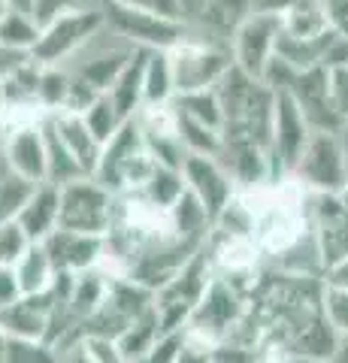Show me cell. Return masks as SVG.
Segmentation results:
<instances>
[{
	"label": "cell",
	"mask_w": 348,
	"mask_h": 363,
	"mask_svg": "<svg viewBox=\"0 0 348 363\" xmlns=\"http://www.w3.org/2000/svg\"><path fill=\"white\" fill-rule=\"evenodd\" d=\"M282 91H288V94L294 97V104L300 106L303 118L309 121L312 130L339 133L345 118L339 116V109H336L333 97H330V76H327V67L324 64L309 67V70H297Z\"/></svg>",
	"instance_id": "cell-12"
},
{
	"label": "cell",
	"mask_w": 348,
	"mask_h": 363,
	"mask_svg": "<svg viewBox=\"0 0 348 363\" xmlns=\"http://www.w3.org/2000/svg\"><path fill=\"white\" fill-rule=\"evenodd\" d=\"M215 94L224 112V124H221L224 140L252 143L273 155L276 88H269L264 79L242 73L240 67H230L215 85Z\"/></svg>",
	"instance_id": "cell-1"
},
{
	"label": "cell",
	"mask_w": 348,
	"mask_h": 363,
	"mask_svg": "<svg viewBox=\"0 0 348 363\" xmlns=\"http://www.w3.org/2000/svg\"><path fill=\"white\" fill-rule=\"evenodd\" d=\"M25 58H30V55H18V52H13V49H6L4 43H0V79H4L13 67L18 64V61H25Z\"/></svg>",
	"instance_id": "cell-50"
},
{
	"label": "cell",
	"mask_w": 348,
	"mask_h": 363,
	"mask_svg": "<svg viewBox=\"0 0 348 363\" xmlns=\"http://www.w3.org/2000/svg\"><path fill=\"white\" fill-rule=\"evenodd\" d=\"M215 348L209 339L182 330V348H179L176 363H215Z\"/></svg>",
	"instance_id": "cell-39"
},
{
	"label": "cell",
	"mask_w": 348,
	"mask_h": 363,
	"mask_svg": "<svg viewBox=\"0 0 348 363\" xmlns=\"http://www.w3.org/2000/svg\"><path fill=\"white\" fill-rule=\"evenodd\" d=\"M324 285H333V288L348 291V257L339 260L336 267H330L327 272H324Z\"/></svg>",
	"instance_id": "cell-46"
},
{
	"label": "cell",
	"mask_w": 348,
	"mask_h": 363,
	"mask_svg": "<svg viewBox=\"0 0 348 363\" xmlns=\"http://www.w3.org/2000/svg\"><path fill=\"white\" fill-rule=\"evenodd\" d=\"M182 179H185V188L206 206L212 221L218 218L224 206H228L240 191L233 176L224 169V164L209 155H188L182 164Z\"/></svg>",
	"instance_id": "cell-16"
},
{
	"label": "cell",
	"mask_w": 348,
	"mask_h": 363,
	"mask_svg": "<svg viewBox=\"0 0 348 363\" xmlns=\"http://www.w3.org/2000/svg\"><path fill=\"white\" fill-rule=\"evenodd\" d=\"M82 118H85L88 128H91V133L100 140V145H106L112 136L118 133L121 124H125V116L116 109V104L109 100V94H100L94 104L82 112Z\"/></svg>",
	"instance_id": "cell-32"
},
{
	"label": "cell",
	"mask_w": 348,
	"mask_h": 363,
	"mask_svg": "<svg viewBox=\"0 0 348 363\" xmlns=\"http://www.w3.org/2000/svg\"><path fill=\"white\" fill-rule=\"evenodd\" d=\"M4 133H6V112H4V97H0V145H4Z\"/></svg>",
	"instance_id": "cell-53"
},
{
	"label": "cell",
	"mask_w": 348,
	"mask_h": 363,
	"mask_svg": "<svg viewBox=\"0 0 348 363\" xmlns=\"http://www.w3.org/2000/svg\"><path fill=\"white\" fill-rule=\"evenodd\" d=\"M179 133H182V143H185L188 155H209V157L221 155V130L179 116Z\"/></svg>",
	"instance_id": "cell-34"
},
{
	"label": "cell",
	"mask_w": 348,
	"mask_h": 363,
	"mask_svg": "<svg viewBox=\"0 0 348 363\" xmlns=\"http://www.w3.org/2000/svg\"><path fill=\"white\" fill-rule=\"evenodd\" d=\"M145 52L149 49H137L128 67L121 70L116 79V85L109 88V100L116 104V109L125 116V121L137 118V112L145 106V88H142V70H145Z\"/></svg>",
	"instance_id": "cell-22"
},
{
	"label": "cell",
	"mask_w": 348,
	"mask_h": 363,
	"mask_svg": "<svg viewBox=\"0 0 348 363\" xmlns=\"http://www.w3.org/2000/svg\"><path fill=\"white\" fill-rule=\"evenodd\" d=\"M297 0H254L252 9H257V13H273V16H285L291 6H294Z\"/></svg>",
	"instance_id": "cell-48"
},
{
	"label": "cell",
	"mask_w": 348,
	"mask_h": 363,
	"mask_svg": "<svg viewBox=\"0 0 348 363\" xmlns=\"http://www.w3.org/2000/svg\"><path fill=\"white\" fill-rule=\"evenodd\" d=\"M70 85L73 76L64 64H43L40 70V106L49 112H61L67 106V97H70Z\"/></svg>",
	"instance_id": "cell-31"
},
{
	"label": "cell",
	"mask_w": 348,
	"mask_h": 363,
	"mask_svg": "<svg viewBox=\"0 0 348 363\" xmlns=\"http://www.w3.org/2000/svg\"><path fill=\"white\" fill-rule=\"evenodd\" d=\"M118 4L133 6V9H145V13H155V16H164V18L185 21L182 0H118Z\"/></svg>",
	"instance_id": "cell-43"
},
{
	"label": "cell",
	"mask_w": 348,
	"mask_h": 363,
	"mask_svg": "<svg viewBox=\"0 0 348 363\" xmlns=\"http://www.w3.org/2000/svg\"><path fill=\"white\" fill-rule=\"evenodd\" d=\"M161 336H164L161 318H158V309L152 306V309H145L137 321L118 336V348H121V354H125V360H140L155 348V342H158Z\"/></svg>",
	"instance_id": "cell-28"
},
{
	"label": "cell",
	"mask_w": 348,
	"mask_h": 363,
	"mask_svg": "<svg viewBox=\"0 0 348 363\" xmlns=\"http://www.w3.org/2000/svg\"><path fill=\"white\" fill-rule=\"evenodd\" d=\"M309 121L303 118L300 106L288 91H276V116H273V167L276 176L285 179L294 173L297 161L303 157V149L312 140Z\"/></svg>",
	"instance_id": "cell-14"
},
{
	"label": "cell",
	"mask_w": 348,
	"mask_h": 363,
	"mask_svg": "<svg viewBox=\"0 0 348 363\" xmlns=\"http://www.w3.org/2000/svg\"><path fill=\"white\" fill-rule=\"evenodd\" d=\"M324 64H327V67L345 64V67H348V40H345V37H336V40H333V45H330V52H327V58H324Z\"/></svg>",
	"instance_id": "cell-49"
},
{
	"label": "cell",
	"mask_w": 348,
	"mask_h": 363,
	"mask_svg": "<svg viewBox=\"0 0 348 363\" xmlns=\"http://www.w3.org/2000/svg\"><path fill=\"white\" fill-rule=\"evenodd\" d=\"M321 309H324V318L330 321L333 330L339 333L342 339H348V291L333 288V285H324Z\"/></svg>",
	"instance_id": "cell-37"
},
{
	"label": "cell",
	"mask_w": 348,
	"mask_h": 363,
	"mask_svg": "<svg viewBox=\"0 0 348 363\" xmlns=\"http://www.w3.org/2000/svg\"><path fill=\"white\" fill-rule=\"evenodd\" d=\"M125 363H142V360H125Z\"/></svg>",
	"instance_id": "cell-56"
},
{
	"label": "cell",
	"mask_w": 348,
	"mask_h": 363,
	"mask_svg": "<svg viewBox=\"0 0 348 363\" xmlns=\"http://www.w3.org/2000/svg\"><path fill=\"white\" fill-rule=\"evenodd\" d=\"M103 25L106 21H103L100 6L76 9V13H64L58 18H52L49 25H43L33 58L40 64H70L103 30Z\"/></svg>",
	"instance_id": "cell-9"
},
{
	"label": "cell",
	"mask_w": 348,
	"mask_h": 363,
	"mask_svg": "<svg viewBox=\"0 0 348 363\" xmlns=\"http://www.w3.org/2000/svg\"><path fill=\"white\" fill-rule=\"evenodd\" d=\"M339 143H342V149H345V161H348V118L342 121V128H339Z\"/></svg>",
	"instance_id": "cell-52"
},
{
	"label": "cell",
	"mask_w": 348,
	"mask_h": 363,
	"mask_svg": "<svg viewBox=\"0 0 348 363\" xmlns=\"http://www.w3.org/2000/svg\"><path fill=\"white\" fill-rule=\"evenodd\" d=\"M294 176L309 194H339L348 182V161L339 143V133H312L303 157L294 167Z\"/></svg>",
	"instance_id": "cell-10"
},
{
	"label": "cell",
	"mask_w": 348,
	"mask_h": 363,
	"mask_svg": "<svg viewBox=\"0 0 348 363\" xmlns=\"http://www.w3.org/2000/svg\"><path fill=\"white\" fill-rule=\"evenodd\" d=\"M49 124L55 128V133L61 136V143L70 149V155L79 161V167L85 169V176H94L97 164H100V155H103V145H100V140L85 124L82 112H70V109L52 112Z\"/></svg>",
	"instance_id": "cell-19"
},
{
	"label": "cell",
	"mask_w": 348,
	"mask_h": 363,
	"mask_svg": "<svg viewBox=\"0 0 348 363\" xmlns=\"http://www.w3.org/2000/svg\"><path fill=\"white\" fill-rule=\"evenodd\" d=\"M13 6H16L13 0H0V21L6 18V13H9V9H13Z\"/></svg>",
	"instance_id": "cell-54"
},
{
	"label": "cell",
	"mask_w": 348,
	"mask_h": 363,
	"mask_svg": "<svg viewBox=\"0 0 348 363\" xmlns=\"http://www.w3.org/2000/svg\"><path fill=\"white\" fill-rule=\"evenodd\" d=\"M155 167H158V161H155L149 145H145L137 118H130L103 145L94 179L100 185H106L112 194H128V191H140L149 182Z\"/></svg>",
	"instance_id": "cell-3"
},
{
	"label": "cell",
	"mask_w": 348,
	"mask_h": 363,
	"mask_svg": "<svg viewBox=\"0 0 348 363\" xmlns=\"http://www.w3.org/2000/svg\"><path fill=\"white\" fill-rule=\"evenodd\" d=\"M170 227H173L176 240L203 248L209 233H212V227H215V221H212V215L206 212L203 203L185 188V194L170 206Z\"/></svg>",
	"instance_id": "cell-21"
},
{
	"label": "cell",
	"mask_w": 348,
	"mask_h": 363,
	"mask_svg": "<svg viewBox=\"0 0 348 363\" xmlns=\"http://www.w3.org/2000/svg\"><path fill=\"white\" fill-rule=\"evenodd\" d=\"M43 248L52 257L55 272H85L91 267H100L103 260V236H91V233H76V230H52Z\"/></svg>",
	"instance_id": "cell-17"
},
{
	"label": "cell",
	"mask_w": 348,
	"mask_h": 363,
	"mask_svg": "<svg viewBox=\"0 0 348 363\" xmlns=\"http://www.w3.org/2000/svg\"><path fill=\"white\" fill-rule=\"evenodd\" d=\"M43 133H46V182L64 188V185H70V182H76V179H85V169L70 155V149L61 143V136L55 133L49 118L43 121Z\"/></svg>",
	"instance_id": "cell-27"
},
{
	"label": "cell",
	"mask_w": 348,
	"mask_h": 363,
	"mask_svg": "<svg viewBox=\"0 0 348 363\" xmlns=\"http://www.w3.org/2000/svg\"><path fill=\"white\" fill-rule=\"evenodd\" d=\"M100 13H103L106 28L130 43L133 49H173L188 33V25L179 18H164L145 9H133L125 6L118 0H100Z\"/></svg>",
	"instance_id": "cell-5"
},
{
	"label": "cell",
	"mask_w": 348,
	"mask_h": 363,
	"mask_svg": "<svg viewBox=\"0 0 348 363\" xmlns=\"http://www.w3.org/2000/svg\"><path fill=\"white\" fill-rule=\"evenodd\" d=\"M309 227L324 272L348 257V206L339 194H309Z\"/></svg>",
	"instance_id": "cell-13"
},
{
	"label": "cell",
	"mask_w": 348,
	"mask_h": 363,
	"mask_svg": "<svg viewBox=\"0 0 348 363\" xmlns=\"http://www.w3.org/2000/svg\"><path fill=\"white\" fill-rule=\"evenodd\" d=\"M100 0H33L30 4V13L40 25H49L52 18H58L64 13H76V9H91L97 6Z\"/></svg>",
	"instance_id": "cell-38"
},
{
	"label": "cell",
	"mask_w": 348,
	"mask_h": 363,
	"mask_svg": "<svg viewBox=\"0 0 348 363\" xmlns=\"http://www.w3.org/2000/svg\"><path fill=\"white\" fill-rule=\"evenodd\" d=\"M13 169H9V161H6V152H4V145H0V179H6Z\"/></svg>",
	"instance_id": "cell-51"
},
{
	"label": "cell",
	"mask_w": 348,
	"mask_h": 363,
	"mask_svg": "<svg viewBox=\"0 0 348 363\" xmlns=\"http://www.w3.org/2000/svg\"><path fill=\"white\" fill-rule=\"evenodd\" d=\"M155 306V294L128 276H109V285L91 318H85L82 336L118 339L137 318Z\"/></svg>",
	"instance_id": "cell-8"
},
{
	"label": "cell",
	"mask_w": 348,
	"mask_h": 363,
	"mask_svg": "<svg viewBox=\"0 0 348 363\" xmlns=\"http://www.w3.org/2000/svg\"><path fill=\"white\" fill-rule=\"evenodd\" d=\"M4 363H58V351L43 339H9Z\"/></svg>",
	"instance_id": "cell-35"
},
{
	"label": "cell",
	"mask_w": 348,
	"mask_h": 363,
	"mask_svg": "<svg viewBox=\"0 0 348 363\" xmlns=\"http://www.w3.org/2000/svg\"><path fill=\"white\" fill-rule=\"evenodd\" d=\"M13 269H16V279H18L21 294H43V291H49L55 276H58L55 267H52L49 252L43 248V242H33L28 252L21 255V260H18Z\"/></svg>",
	"instance_id": "cell-26"
},
{
	"label": "cell",
	"mask_w": 348,
	"mask_h": 363,
	"mask_svg": "<svg viewBox=\"0 0 348 363\" xmlns=\"http://www.w3.org/2000/svg\"><path fill=\"white\" fill-rule=\"evenodd\" d=\"M212 276H215V272H212L206 245H203L164 288L155 291V309H158L164 333L185 330V324L191 321V315H194L200 300H203Z\"/></svg>",
	"instance_id": "cell-4"
},
{
	"label": "cell",
	"mask_w": 348,
	"mask_h": 363,
	"mask_svg": "<svg viewBox=\"0 0 348 363\" xmlns=\"http://www.w3.org/2000/svg\"><path fill=\"white\" fill-rule=\"evenodd\" d=\"M33 188H37V182H30L25 176H16V173L0 179V224L18 218L21 209L28 206Z\"/></svg>",
	"instance_id": "cell-33"
},
{
	"label": "cell",
	"mask_w": 348,
	"mask_h": 363,
	"mask_svg": "<svg viewBox=\"0 0 348 363\" xmlns=\"http://www.w3.org/2000/svg\"><path fill=\"white\" fill-rule=\"evenodd\" d=\"M179 348H182V330L179 333H164L158 342H155V348L149 351V354L140 357V360L142 363H176Z\"/></svg>",
	"instance_id": "cell-41"
},
{
	"label": "cell",
	"mask_w": 348,
	"mask_h": 363,
	"mask_svg": "<svg viewBox=\"0 0 348 363\" xmlns=\"http://www.w3.org/2000/svg\"><path fill=\"white\" fill-rule=\"evenodd\" d=\"M282 37V16L252 9L230 33L233 67L254 79H264L269 61L276 58V43Z\"/></svg>",
	"instance_id": "cell-11"
},
{
	"label": "cell",
	"mask_w": 348,
	"mask_h": 363,
	"mask_svg": "<svg viewBox=\"0 0 348 363\" xmlns=\"http://www.w3.org/2000/svg\"><path fill=\"white\" fill-rule=\"evenodd\" d=\"M4 152H6L9 169L16 176H25L30 182H37V185L46 182V133H43V124L6 130Z\"/></svg>",
	"instance_id": "cell-18"
},
{
	"label": "cell",
	"mask_w": 348,
	"mask_h": 363,
	"mask_svg": "<svg viewBox=\"0 0 348 363\" xmlns=\"http://www.w3.org/2000/svg\"><path fill=\"white\" fill-rule=\"evenodd\" d=\"M116 218V194L100 185L94 176L76 179L61 188V218L58 227L76 233L106 236Z\"/></svg>",
	"instance_id": "cell-7"
},
{
	"label": "cell",
	"mask_w": 348,
	"mask_h": 363,
	"mask_svg": "<svg viewBox=\"0 0 348 363\" xmlns=\"http://www.w3.org/2000/svg\"><path fill=\"white\" fill-rule=\"evenodd\" d=\"M339 200H342V203H345V206H348V182H345V188L339 191Z\"/></svg>",
	"instance_id": "cell-55"
},
{
	"label": "cell",
	"mask_w": 348,
	"mask_h": 363,
	"mask_svg": "<svg viewBox=\"0 0 348 363\" xmlns=\"http://www.w3.org/2000/svg\"><path fill=\"white\" fill-rule=\"evenodd\" d=\"M173 106L182 118H191L197 124H206V128L221 130L224 124V112H221V100L215 94V88L206 91H188V94H176Z\"/></svg>",
	"instance_id": "cell-29"
},
{
	"label": "cell",
	"mask_w": 348,
	"mask_h": 363,
	"mask_svg": "<svg viewBox=\"0 0 348 363\" xmlns=\"http://www.w3.org/2000/svg\"><path fill=\"white\" fill-rule=\"evenodd\" d=\"M18 297H21V288H18L16 269L0 264V309H4V306H9V303H16Z\"/></svg>",
	"instance_id": "cell-45"
},
{
	"label": "cell",
	"mask_w": 348,
	"mask_h": 363,
	"mask_svg": "<svg viewBox=\"0 0 348 363\" xmlns=\"http://www.w3.org/2000/svg\"><path fill=\"white\" fill-rule=\"evenodd\" d=\"M58 312H67V306L55 297L52 288L43 294H21L16 303L0 309V330L9 339H43L46 342Z\"/></svg>",
	"instance_id": "cell-15"
},
{
	"label": "cell",
	"mask_w": 348,
	"mask_h": 363,
	"mask_svg": "<svg viewBox=\"0 0 348 363\" xmlns=\"http://www.w3.org/2000/svg\"><path fill=\"white\" fill-rule=\"evenodd\" d=\"M58 363H94L91 360V354L85 351V345H82V339L76 345H70V348H64V351H58Z\"/></svg>",
	"instance_id": "cell-47"
},
{
	"label": "cell",
	"mask_w": 348,
	"mask_h": 363,
	"mask_svg": "<svg viewBox=\"0 0 348 363\" xmlns=\"http://www.w3.org/2000/svg\"><path fill=\"white\" fill-rule=\"evenodd\" d=\"M167 55H170V67H173L176 94L215 88L224 79V73L233 67L230 40L197 28H188V33L173 49H167Z\"/></svg>",
	"instance_id": "cell-2"
},
{
	"label": "cell",
	"mask_w": 348,
	"mask_h": 363,
	"mask_svg": "<svg viewBox=\"0 0 348 363\" xmlns=\"http://www.w3.org/2000/svg\"><path fill=\"white\" fill-rule=\"evenodd\" d=\"M245 312H249V294L228 279L212 276L203 300H200L191 321L185 324V330L209 339L212 345H221L224 339L233 336Z\"/></svg>",
	"instance_id": "cell-6"
},
{
	"label": "cell",
	"mask_w": 348,
	"mask_h": 363,
	"mask_svg": "<svg viewBox=\"0 0 348 363\" xmlns=\"http://www.w3.org/2000/svg\"><path fill=\"white\" fill-rule=\"evenodd\" d=\"M282 33L297 40H321L333 33L327 13H324V4L321 0H297L282 16Z\"/></svg>",
	"instance_id": "cell-23"
},
{
	"label": "cell",
	"mask_w": 348,
	"mask_h": 363,
	"mask_svg": "<svg viewBox=\"0 0 348 363\" xmlns=\"http://www.w3.org/2000/svg\"><path fill=\"white\" fill-rule=\"evenodd\" d=\"M82 345L94 363H125L118 339H112V336H82Z\"/></svg>",
	"instance_id": "cell-40"
},
{
	"label": "cell",
	"mask_w": 348,
	"mask_h": 363,
	"mask_svg": "<svg viewBox=\"0 0 348 363\" xmlns=\"http://www.w3.org/2000/svg\"><path fill=\"white\" fill-rule=\"evenodd\" d=\"M58 218H61V188L52 185V182H40L16 221L25 227L30 242H43L52 230H58Z\"/></svg>",
	"instance_id": "cell-20"
},
{
	"label": "cell",
	"mask_w": 348,
	"mask_h": 363,
	"mask_svg": "<svg viewBox=\"0 0 348 363\" xmlns=\"http://www.w3.org/2000/svg\"><path fill=\"white\" fill-rule=\"evenodd\" d=\"M321 4H324V13H327L330 30L336 37L348 40V0H321Z\"/></svg>",
	"instance_id": "cell-44"
},
{
	"label": "cell",
	"mask_w": 348,
	"mask_h": 363,
	"mask_svg": "<svg viewBox=\"0 0 348 363\" xmlns=\"http://www.w3.org/2000/svg\"><path fill=\"white\" fill-rule=\"evenodd\" d=\"M140 194L155 203L161 209H170L173 203L185 194V179H182V169H173V167H155V173L149 176V182L140 188Z\"/></svg>",
	"instance_id": "cell-30"
},
{
	"label": "cell",
	"mask_w": 348,
	"mask_h": 363,
	"mask_svg": "<svg viewBox=\"0 0 348 363\" xmlns=\"http://www.w3.org/2000/svg\"><path fill=\"white\" fill-rule=\"evenodd\" d=\"M30 245H33L30 236L25 233V227H21L18 221L0 224V264L4 267H16Z\"/></svg>",
	"instance_id": "cell-36"
},
{
	"label": "cell",
	"mask_w": 348,
	"mask_h": 363,
	"mask_svg": "<svg viewBox=\"0 0 348 363\" xmlns=\"http://www.w3.org/2000/svg\"><path fill=\"white\" fill-rule=\"evenodd\" d=\"M40 33H43V25L33 18L30 9H21V6H13L6 18L0 21V43L18 55H33Z\"/></svg>",
	"instance_id": "cell-25"
},
{
	"label": "cell",
	"mask_w": 348,
	"mask_h": 363,
	"mask_svg": "<svg viewBox=\"0 0 348 363\" xmlns=\"http://www.w3.org/2000/svg\"><path fill=\"white\" fill-rule=\"evenodd\" d=\"M327 67V64H324ZM327 76H330V97L339 116L348 118V67L345 64H336V67H327Z\"/></svg>",
	"instance_id": "cell-42"
},
{
	"label": "cell",
	"mask_w": 348,
	"mask_h": 363,
	"mask_svg": "<svg viewBox=\"0 0 348 363\" xmlns=\"http://www.w3.org/2000/svg\"><path fill=\"white\" fill-rule=\"evenodd\" d=\"M142 88H145V106L149 104H170L176 97L173 67L167 49H149L145 52V70H142Z\"/></svg>",
	"instance_id": "cell-24"
}]
</instances>
